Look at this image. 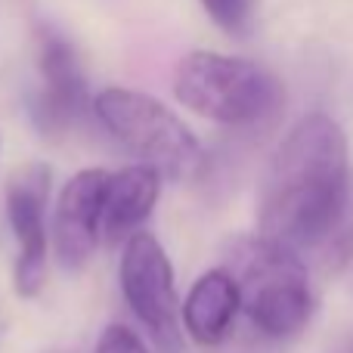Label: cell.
Here are the masks:
<instances>
[{"mask_svg": "<svg viewBox=\"0 0 353 353\" xmlns=\"http://www.w3.org/2000/svg\"><path fill=\"white\" fill-rule=\"evenodd\" d=\"M174 97L189 112L226 128H251L282 103V84L270 68L245 56L195 50L174 68Z\"/></svg>", "mask_w": 353, "mask_h": 353, "instance_id": "obj_2", "label": "cell"}, {"mask_svg": "<svg viewBox=\"0 0 353 353\" xmlns=\"http://www.w3.org/2000/svg\"><path fill=\"white\" fill-rule=\"evenodd\" d=\"M93 115L112 140H118L137 165L161 174V180H189L201 168V143L165 103L130 87H105L93 97Z\"/></svg>", "mask_w": 353, "mask_h": 353, "instance_id": "obj_4", "label": "cell"}, {"mask_svg": "<svg viewBox=\"0 0 353 353\" xmlns=\"http://www.w3.org/2000/svg\"><path fill=\"white\" fill-rule=\"evenodd\" d=\"M93 353H149L146 344H143V338L137 335L134 329H128V325H109V329L99 335L97 341V350Z\"/></svg>", "mask_w": 353, "mask_h": 353, "instance_id": "obj_12", "label": "cell"}, {"mask_svg": "<svg viewBox=\"0 0 353 353\" xmlns=\"http://www.w3.org/2000/svg\"><path fill=\"white\" fill-rule=\"evenodd\" d=\"M47 199L50 171L43 165L22 168L6 183V220L19 245L12 285L22 298H34L47 282Z\"/></svg>", "mask_w": 353, "mask_h": 353, "instance_id": "obj_6", "label": "cell"}, {"mask_svg": "<svg viewBox=\"0 0 353 353\" xmlns=\"http://www.w3.org/2000/svg\"><path fill=\"white\" fill-rule=\"evenodd\" d=\"M161 195V174L146 165H130L109 174L105 189V211H103V232L105 239L134 236L137 226L146 223L155 211Z\"/></svg>", "mask_w": 353, "mask_h": 353, "instance_id": "obj_10", "label": "cell"}, {"mask_svg": "<svg viewBox=\"0 0 353 353\" xmlns=\"http://www.w3.org/2000/svg\"><path fill=\"white\" fill-rule=\"evenodd\" d=\"M109 171L84 168L62 186L53 214V245L59 267L81 270L93 257L103 236V211Z\"/></svg>", "mask_w": 353, "mask_h": 353, "instance_id": "obj_7", "label": "cell"}, {"mask_svg": "<svg viewBox=\"0 0 353 353\" xmlns=\"http://www.w3.org/2000/svg\"><path fill=\"white\" fill-rule=\"evenodd\" d=\"M37 68H41V90L34 105L37 121L47 130L72 128L87 105V84L72 43L53 28L41 31Z\"/></svg>", "mask_w": 353, "mask_h": 353, "instance_id": "obj_8", "label": "cell"}, {"mask_svg": "<svg viewBox=\"0 0 353 353\" xmlns=\"http://www.w3.org/2000/svg\"><path fill=\"white\" fill-rule=\"evenodd\" d=\"M121 294L130 313L149 332L161 353H186L180 304L174 288V267L161 242L146 230H137L121 251Z\"/></svg>", "mask_w": 353, "mask_h": 353, "instance_id": "obj_5", "label": "cell"}, {"mask_svg": "<svg viewBox=\"0 0 353 353\" xmlns=\"http://www.w3.org/2000/svg\"><path fill=\"white\" fill-rule=\"evenodd\" d=\"M350 205V149L341 124L307 115L270 161L257 205V236L301 254L338 232Z\"/></svg>", "mask_w": 353, "mask_h": 353, "instance_id": "obj_1", "label": "cell"}, {"mask_svg": "<svg viewBox=\"0 0 353 353\" xmlns=\"http://www.w3.org/2000/svg\"><path fill=\"white\" fill-rule=\"evenodd\" d=\"M239 310H242V292L230 270H208L192 282L186 301L180 307L183 332L199 347H217L232 332Z\"/></svg>", "mask_w": 353, "mask_h": 353, "instance_id": "obj_9", "label": "cell"}, {"mask_svg": "<svg viewBox=\"0 0 353 353\" xmlns=\"http://www.w3.org/2000/svg\"><path fill=\"white\" fill-rule=\"evenodd\" d=\"M230 263L242 292V307L261 335L279 341L304 329L313 313V298L307 267L294 251L263 236H248L232 242Z\"/></svg>", "mask_w": 353, "mask_h": 353, "instance_id": "obj_3", "label": "cell"}, {"mask_svg": "<svg viewBox=\"0 0 353 353\" xmlns=\"http://www.w3.org/2000/svg\"><path fill=\"white\" fill-rule=\"evenodd\" d=\"M205 12L230 34H245L251 25V10L254 0H201Z\"/></svg>", "mask_w": 353, "mask_h": 353, "instance_id": "obj_11", "label": "cell"}]
</instances>
